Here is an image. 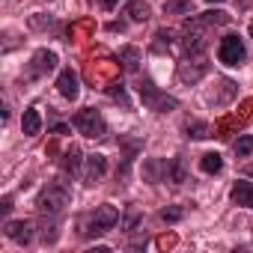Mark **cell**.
Wrapping results in <instances>:
<instances>
[{"label":"cell","instance_id":"cell-19","mask_svg":"<svg viewBox=\"0 0 253 253\" xmlns=\"http://www.w3.org/2000/svg\"><path fill=\"white\" fill-rule=\"evenodd\" d=\"M125 15H128L134 24H143V21H149V6L143 0H131V3L125 6Z\"/></svg>","mask_w":253,"mask_h":253},{"label":"cell","instance_id":"cell-13","mask_svg":"<svg viewBox=\"0 0 253 253\" xmlns=\"http://www.w3.org/2000/svg\"><path fill=\"white\" fill-rule=\"evenodd\" d=\"M250 173H253V170H250ZM229 197H232V203L253 209V182H247V179L235 182V185H232V191H229Z\"/></svg>","mask_w":253,"mask_h":253},{"label":"cell","instance_id":"cell-22","mask_svg":"<svg viewBox=\"0 0 253 253\" xmlns=\"http://www.w3.org/2000/svg\"><path fill=\"white\" fill-rule=\"evenodd\" d=\"M194 12L191 0H164V15H188Z\"/></svg>","mask_w":253,"mask_h":253},{"label":"cell","instance_id":"cell-29","mask_svg":"<svg viewBox=\"0 0 253 253\" xmlns=\"http://www.w3.org/2000/svg\"><path fill=\"white\" fill-rule=\"evenodd\" d=\"M98 6H101V9H116L119 0H98Z\"/></svg>","mask_w":253,"mask_h":253},{"label":"cell","instance_id":"cell-26","mask_svg":"<svg viewBox=\"0 0 253 253\" xmlns=\"http://www.w3.org/2000/svg\"><path fill=\"white\" fill-rule=\"evenodd\" d=\"M182 214H185V211H182L179 206H173V209H164V211H161V220H167V223H176V220H182Z\"/></svg>","mask_w":253,"mask_h":253},{"label":"cell","instance_id":"cell-17","mask_svg":"<svg viewBox=\"0 0 253 253\" xmlns=\"http://www.w3.org/2000/svg\"><path fill=\"white\" fill-rule=\"evenodd\" d=\"M119 63H122V69H125V72H131V75H134V72L140 69V51H137L134 45L122 48V51H119Z\"/></svg>","mask_w":253,"mask_h":253},{"label":"cell","instance_id":"cell-15","mask_svg":"<svg viewBox=\"0 0 253 253\" xmlns=\"http://www.w3.org/2000/svg\"><path fill=\"white\" fill-rule=\"evenodd\" d=\"M81 149L78 146H69L66 152H63V158H60V167H63V173L66 176H78L81 173Z\"/></svg>","mask_w":253,"mask_h":253},{"label":"cell","instance_id":"cell-28","mask_svg":"<svg viewBox=\"0 0 253 253\" xmlns=\"http://www.w3.org/2000/svg\"><path fill=\"white\" fill-rule=\"evenodd\" d=\"M51 131H54V134H69V125H63V122H54V125H51Z\"/></svg>","mask_w":253,"mask_h":253},{"label":"cell","instance_id":"cell-18","mask_svg":"<svg viewBox=\"0 0 253 253\" xmlns=\"http://www.w3.org/2000/svg\"><path fill=\"white\" fill-rule=\"evenodd\" d=\"M185 131H188V137H194V140H206V137H211L209 122H203V119H188V122H185Z\"/></svg>","mask_w":253,"mask_h":253},{"label":"cell","instance_id":"cell-14","mask_svg":"<svg viewBox=\"0 0 253 253\" xmlns=\"http://www.w3.org/2000/svg\"><path fill=\"white\" fill-rule=\"evenodd\" d=\"M21 131H24V137H36L42 131V116H39L36 107H27L24 110V116H21Z\"/></svg>","mask_w":253,"mask_h":253},{"label":"cell","instance_id":"cell-20","mask_svg":"<svg viewBox=\"0 0 253 253\" xmlns=\"http://www.w3.org/2000/svg\"><path fill=\"white\" fill-rule=\"evenodd\" d=\"M107 95H110L116 104H122L125 110H131V98H128V92H125V84H119V81L107 84Z\"/></svg>","mask_w":253,"mask_h":253},{"label":"cell","instance_id":"cell-1","mask_svg":"<svg viewBox=\"0 0 253 253\" xmlns=\"http://www.w3.org/2000/svg\"><path fill=\"white\" fill-rule=\"evenodd\" d=\"M69 200H72L69 185L60 182V179H54V182H48V185L42 188V194H39V200H36V211H39V217H42L45 223H60V217L66 214Z\"/></svg>","mask_w":253,"mask_h":253},{"label":"cell","instance_id":"cell-24","mask_svg":"<svg viewBox=\"0 0 253 253\" xmlns=\"http://www.w3.org/2000/svg\"><path fill=\"white\" fill-rule=\"evenodd\" d=\"M232 149H235V155H238V158L253 155V134H241V137L232 143Z\"/></svg>","mask_w":253,"mask_h":253},{"label":"cell","instance_id":"cell-7","mask_svg":"<svg viewBox=\"0 0 253 253\" xmlns=\"http://www.w3.org/2000/svg\"><path fill=\"white\" fill-rule=\"evenodd\" d=\"M226 21H229V15H226L223 9H209V12H203V15H191V18H185V30L220 27V24H226Z\"/></svg>","mask_w":253,"mask_h":253},{"label":"cell","instance_id":"cell-12","mask_svg":"<svg viewBox=\"0 0 253 253\" xmlns=\"http://www.w3.org/2000/svg\"><path fill=\"white\" fill-rule=\"evenodd\" d=\"M182 54L188 60H197L206 54V39L203 33H194V30H185V39H182Z\"/></svg>","mask_w":253,"mask_h":253},{"label":"cell","instance_id":"cell-9","mask_svg":"<svg viewBox=\"0 0 253 253\" xmlns=\"http://www.w3.org/2000/svg\"><path fill=\"white\" fill-rule=\"evenodd\" d=\"M203 75H209V63H203L200 57H197L194 63H191L188 57H185V60L179 63V78H182L185 84H197V81H200Z\"/></svg>","mask_w":253,"mask_h":253},{"label":"cell","instance_id":"cell-25","mask_svg":"<svg viewBox=\"0 0 253 253\" xmlns=\"http://www.w3.org/2000/svg\"><path fill=\"white\" fill-rule=\"evenodd\" d=\"M137 223H140V211H137V209H131L128 214H125V220H122V229H125V232H134V226H137Z\"/></svg>","mask_w":253,"mask_h":253},{"label":"cell","instance_id":"cell-11","mask_svg":"<svg viewBox=\"0 0 253 253\" xmlns=\"http://www.w3.org/2000/svg\"><path fill=\"white\" fill-rule=\"evenodd\" d=\"M6 238H12L15 244H30L33 241V223L30 220H9L6 223Z\"/></svg>","mask_w":253,"mask_h":253},{"label":"cell","instance_id":"cell-21","mask_svg":"<svg viewBox=\"0 0 253 253\" xmlns=\"http://www.w3.org/2000/svg\"><path fill=\"white\" fill-rule=\"evenodd\" d=\"M200 170H203V173H209V176H214V173H220V170H223V158H220L217 152H206V155L200 158Z\"/></svg>","mask_w":253,"mask_h":253},{"label":"cell","instance_id":"cell-27","mask_svg":"<svg viewBox=\"0 0 253 253\" xmlns=\"http://www.w3.org/2000/svg\"><path fill=\"white\" fill-rule=\"evenodd\" d=\"M9 209H12V197H3V203H0V214H9Z\"/></svg>","mask_w":253,"mask_h":253},{"label":"cell","instance_id":"cell-5","mask_svg":"<svg viewBox=\"0 0 253 253\" xmlns=\"http://www.w3.org/2000/svg\"><path fill=\"white\" fill-rule=\"evenodd\" d=\"M217 60L223 63V66H244V60H247V51H244V42H241V36L238 33H226L223 39H220V45H217Z\"/></svg>","mask_w":253,"mask_h":253},{"label":"cell","instance_id":"cell-2","mask_svg":"<svg viewBox=\"0 0 253 253\" xmlns=\"http://www.w3.org/2000/svg\"><path fill=\"white\" fill-rule=\"evenodd\" d=\"M116 223H119V209L110 206V203H104V206H98V209L89 214V220H84L81 235H84V238H98V235H104L107 229H113Z\"/></svg>","mask_w":253,"mask_h":253},{"label":"cell","instance_id":"cell-10","mask_svg":"<svg viewBox=\"0 0 253 253\" xmlns=\"http://www.w3.org/2000/svg\"><path fill=\"white\" fill-rule=\"evenodd\" d=\"M104 173H107V158L104 155H89L86 158V170H84V182L92 188V185H98L104 179Z\"/></svg>","mask_w":253,"mask_h":253},{"label":"cell","instance_id":"cell-4","mask_svg":"<svg viewBox=\"0 0 253 253\" xmlns=\"http://www.w3.org/2000/svg\"><path fill=\"white\" fill-rule=\"evenodd\" d=\"M72 122H75V128H78L84 137L98 140V137H104V134H107V122H104V116H101L95 107H84V110H78Z\"/></svg>","mask_w":253,"mask_h":253},{"label":"cell","instance_id":"cell-30","mask_svg":"<svg viewBox=\"0 0 253 253\" xmlns=\"http://www.w3.org/2000/svg\"><path fill=\"white\" fill-rule=\"evenodd\" d=\"M209 3H220V0H209Z\"/></svg>","mask_w":253,"mask_h":253},{"label":"cell","instance_id":"cell-8","mask_svg":"<svg viewBox=\"0 0 253 253\" xmlns=\"http://www.w3.org/2000/svg\"><path fill=\"white\" fill-rule=\"evenodd\" d=\"M57 89H60V95H63V98L75 101V98L81 95V81H78V72H75V69H63V72H60V78H57Z\"/></svg>","mask_w":253,"mask_h":253},{"label":"cell","instance_id":"cell-3","mask_svg":"<svg viewBox=\"0 0 253 253\" xmlns=\"http://www.w3.org/2000/svg\"><path fill=\"white\" fill-rule=\"evenodd\" d=\"M137 95H140V101H143L149 110H155V113H167V110H176V107H179V98L161 92L149 78H143V81L137 84Z\"/></svg>","mask_w":253,"mask_h":253},{"label":"cell","instance_id":"cell-6","mask_svg":"<svg viewBox=\"0 0 253 253\" xmlns=\"http://www.w3.org/2000/svg\"><path fill=\"white\" fill-rule=\"evenodd\" d=\"M57 54L54 51H48V48H42V51H36L33 54V60H30V69H27V78H42V75H48V72H54L57 69Z\"/></svg>","mask_w":253,"mask_h":253},{"label":"cell","instance_id":"cell-23","mask_svg":"<svg viewBox=\"0 0 253 253\" xmlns=\"http://www.w3.org/2000/svg\"><path fill=\"white\" fill-rule=\"evenodd\" d=\"M173 48V30H167V27H161L158 33H155V42H152V51L155 54H164V51H170Z\"/></svg>","mask_w":253,"mask_h":253},{"label":"cell","instance_id":"cell-31","mask_svg":"<svg viewBox=\"0 0 253 253\" xmlns=\"http://www.w3.org/2000/svg\"><path fill=\"white\" fill-rule=\"evenodd\" d=\"M250 36H253V24H250Z\"/></svg>","mask_w":253,"mask_h":253},{"label":"cell","instance_id":"cell-16","mask_svg":"<svg viewBox=\"0 0 253 253\" xmlns=\"http://www.w3.org/2000/svg\"><path fill=\"white\" fill-rule=\"evenodd\" d=\"M185 179H188V167H185V158H182V155L170 158V161H167V182H173V185H182Z\"/></svg>","mask_w":253,"mask_h":253}]
</instances>
